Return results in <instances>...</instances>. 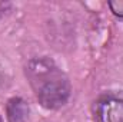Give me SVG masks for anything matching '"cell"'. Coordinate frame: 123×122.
Listing matches in <instances>:
<instances>
[{
    "mask_svg": "<svg viewBox=\"0 0 123 122\" xmlns=\"http://www.w3.org/2000/svg\"><path fill=\"white\" fill-rule=\"evenodd\" d=\"M109 7L112 9V12H113L116 16L123 17V1H117V3L110 1V3H109Z\"/></svg>",
    "mask_w": 123,
    "mask_h": 122,
    "instance_id": "obj_4",
    "label": "cell"
},
{
    "mask_svg": "<svg viewBox=\"0 0 123 122\" xmlns=\"http://www.w3.org/2000/svg\"><path fill=\"white\" fill-rule=\"evenodd\" d=\"M97 122H123V99L106 98L97 103Z\"/></svg>",
    "mask_w": 123,
    "mask_h": 122,
    "instance_id": "obj_2",
    "label": "cell"
},
{
    "mask_svg": "<svg viewBox=\"0 0 123 122\" xmlns=\"http://www.w3.org/2000/svg\"><path fill=\"white\" fill-rule=\"evenodd\" d=\"M30 108L23 98H10L6 103V116L9 122H27Z\"/></svg>",
    "mask_w": 123,
    "mask_h": 122,
    "instance_id": "obj_3",
    "label": "cell"
},
{
    "mask_svg": "<svg viewBox=\"0 0 123 122\" xmlns=\"http://www.w3.org/2000/svg\"><path fill=\"white\" fill-rule=\"evenodd\" d=\"M26 76L40 105L46 109H59L70 96L66 75L47 58H34L26 66Z\"/></svg>",
    "mask_w": 123,
    "mask_h": 122,
    "instance_id": "obj_1",
    "label": "cell"
},
{
    "mask_svg": "<svg viewBox=\"0 0 123 122\" xmlns=\"http://www.w3.org/2000/svg\"><path fill=\"white\" fill-rule=\"evenodd\" d=\"M0 122H3V119H1V116H0Z\"/></svg>",
    "mask_w": 123,
    "mask_h": 122,
    "instance_id": "obj_6",
    "label": "cell"
},
{
    "mask_svg": "<svg viewBox=\"0 0 123 122\" xmlns=\"http://www.w3.org/2000/svg\"><path fill=\"white\" fill-rule=\"evenodd\" d=\"M12 9V3L9 1H0V19H3Z\"/></svg>",
    "mask_w": 123,
    "mask_h": 122,
    "instance_id": "obj_5",
    "label": "cell"
}]
</instances>
